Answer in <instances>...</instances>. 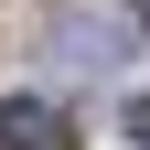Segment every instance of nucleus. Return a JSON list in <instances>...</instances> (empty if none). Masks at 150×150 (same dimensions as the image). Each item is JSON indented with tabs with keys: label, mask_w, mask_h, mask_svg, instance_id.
Returning a JSON list of instances; mask_svg holds the SVG:
<instances>
[{
	"label": "nucleus",
	"mask_w": 150,
	"mask_h": 150,
	"mask_svg": "<svg viewBox=\"0 0 150 150\" xmlns=\"http://www.w3.org/2000/svg\"><path fill=\"white\" fill-rule=\"evenodd\" d=\"M0 150H75V118L54 97H0Z\"/></svg>",
	"instance_id": "f257e3e1"
}]
</instances>
